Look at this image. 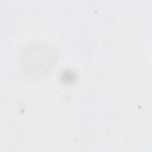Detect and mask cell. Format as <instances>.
<instances>
[{
  "label": "cell",
  "mask_w": 152,
  "mask_h": 152,
  "mask_svg": "<svg viewBox=\"0 0 152 152\" xmlns=\"http://www.w3.org/2000/svg\"><path fill=\"white\" fill-rule=\"evenodd\" d=\"M22 69L29 77H40L47 72L56 59V52L47 43H35L22 56Z\"/></svg>",
  "instance_id": "obj_1"
}]
</instances>
